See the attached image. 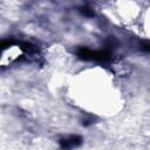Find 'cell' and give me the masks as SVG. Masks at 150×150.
Returning a JSON list of instances; mask_svg holds the SVG:
<instances>
[{
  "mask_svg": "<svg viewBox=\"0 0 150 150\" xmlns=\"http://www.w3.org/2000/svg\"><path fill=\"white\" fill-rule=\"evenodd\" d=\"M79 12L83 14L84 16H94V11L88 6H81L79 7Z\"/></svg>",
  "mask_w": 150,
  "mask_h": 150,
  "instance_id": "3957f363",
  "label": "cell"
},
{
  "mask_svg": "<svg viewBox=\"0 0 150 150\" xmlns=\"http://www.w3.org/2000/svg\"><path fill=\"white\" fill-rule=\"evenodd\" d=\"M77 56L81 60H94V61H100V62H107L111 59V53L108 49L104 50H90L86 47H81L77 49Z\"/></svg>",
  "mask_w": 150,
  "mask_h": 150,
  "instance_id": "6da1fadb",
  "label": "cell"
},
{
  "mask_svg": "<svg viewBox=\"0 0 150 150\" xmlns=\"http://www.w3.org/2000/svg\"><path fill=\"white\" fill-rule=\"evenodd\" d=\"M141 49H143L145 52H149L150 50V43H149V41H143L141 43Z\"/></svg>",
  "mask_w": 150,
  "mask_h": 150,
  "instance_id": "277c9868",
  "label": "cell"
},
{
  "mask_svg": "<svg viewBox=\"0 0 150 150\" xmlns=\"http://www.w3.org/2000/svg\"><path fill=\"white\" fill-rule=\"evenodd\" d=\"M81 143H82V138L80 136H77V135H71L69 137L60 139V146L63 148V149L75 148V146H79Z\"/></svg>",
  "mask_w": 150,
  "mask_h": 150,
  "instance_id": "7a4b0ae2",
  "label": "cell"
}]
</instances>
